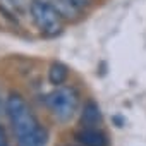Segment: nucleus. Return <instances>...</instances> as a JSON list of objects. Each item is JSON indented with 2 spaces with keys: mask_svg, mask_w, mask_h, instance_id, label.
I'll return each instance as SVG.
<instances>
[{
  "mask_svg": "<svg viewBox=\"0 0 146 146\" xmlns=\"http://www.w3.org/2000/svg\"><path fill=\"white\" fill-rule=\"evenodd\" d=\"M7 4H11L12 7H17V9H23L26 5H29V0H5Z\"/></svg>",
  "mask_w": 146,
  "mask_h": 146,
  "instance_id": "nucleus-8",
  "label": "nucleus"
},
{
  "mask_svg": "<svg viewBox=\"0 0 146 146\" xmlns=\"http://www.w3.org/2000/svg\"><path fill=\"white\" fill-rule=\"evenodd\" d=\"M0 146H9V137H7V132L2 125H0Z\"/></svg>",
  "mask_w": 146,
  "mask_h": 146,
  "instance_id": "nucleus-9",
  "label": "nucleus"
},
{
  "mask_svg": "<svg viewBox=\"0 0 146 146\" xmlns=\"http://www.w3.org/2000/svg\"><path fill=\"white\" fill-rule=\"evenodd\" d=\"M76 139L83 146H108V136L98 127H81Z\"/></svg>",
  "mask_w": 146,
  "mask_h": 146,
  "instance_id": "nucleus-4",
  "label": "nucleus"
},
{
  "mask_svg": "<svg viewBox=\"0 0 146 146\" xmlns=\"http://www.w3.org/2000/svg\"><path fill=\"white\" fill-rule=\"evenodd\" d=\"M81 127H98L102 124V112L95 102H88L81 112Z\"/></svg>",
  "mask_w": 146,
  "mask_h": 146,
  "instance_id": "nucleus-5",
  "label": "nucleus"
},
{
  "mask_svg": "<svg viewBox=\"0 0 146 146\" xmlns=\"http://www.w3.org/2000/svg\"><path fill=\"white\" fill-rule=\"evenodd\" d=\"M69 146H70V144H69ZM81 146H83V144H81Z\"/></svg>",
  "mask_w": 146,
  "mask_h": 146,
  "instance_id": "nucleus-12",
  "label": "nucleus"
},
{
  "mask_svg": "<svg viewBox=\"0 0 146 146\" xmlns=\"http://www.w3.org/2000/svg\"><path fill=\"white\" fill-rule=\"evenodd\" d=\"M70 2L74 4L76 7H79V9H84V7H88L91 4V0H70Z\"/></svg>",
  "mask_w": 146,
  "mask_h": 146,
  "instance_id": "nucleus-10",
  "label": "nucleus"
},
{
  "mask_svg": "<svg viewBox=\"0 0 146 146\" xmlns=\"http://www.w3.org/2000/svg\"><path fill=\"white\" fill-rule=\"evenodd\" d=\"M55 7L60 11V14L64 17H74L81 9L76 7L74 4L70 2V0H55Z\"/></svg>",
  "mask_w": 146,
  "mask_h": 146,
  "instance_id": "nucleus-7",
  "label": "nucleus"
},
{
  "mask_svg": "<svg viewBox=\"0 0 146 146\" xmlns=\"http://www.w3.org/2000/svg\"><path fill=\"white\" fill-rule=\"evenodd\" d=\"M4 108L16 134L17 146H46L48 131L38 122L21 95L11 93L5 100Z\"/></svg>",
  "mask_w": 146,
  "mask_h": 146,
  "instance_id": "nucleus-1",
  "label": "nucleus"
},
{
  "mask_svg": "<svg viewBox=\"0 0 146 146\" xmlns=\"http://www.w3.org/2000/svg\"><path fill=\"white\" fill-rule=\"evenodd\" d=\"M0 112H2V102H0Z\"/></svg>",
  "mask_w": 146,
  "mask_h": 146,
  "instance_id": "nucleus-11",
  "label": "nucleus"
},
{
  "mask_svg": "<svg viewBox=\"0 0 146 146\" xmlns=\"http://www.w3.org/2000/svg\"><path fill=\"white\" fill-rule=\"evenodd\" d=\"M45 105L58 122H69L79 107V95L72 86H55L45 96Z\"/></svg>",
  "mask_w": 146,
  "mask_h": 146,
  "instance_id": "nucleus-2",
  "label": "nucleus"
},
{
  "mask_svg": "<svg viewBox=\"0 0 146 146\" xmlns=\"http://www.w3.org/2000/svg\"><path fill=\"white\" fill-rule=\"evenodd\" d=\"M29 14L36 28L45 36H55L62 31V14L55 7V4L46 0H31Z\"/></svg>",
  "mask_w": 146,
  "mask_h": 146,
  "instance_id": "nucleus-3",
  "label": "nucleus"
},
{
  "mask_svg": "<svg viewBox=\"0 0 146 146\" xmlns=\"http://www.w3.org/2000/svg\"><path fill=\"white\" fill-rule=\"evenodd\" d=\"M69 76V69L62 62H53L48 69V81L53 86H62Z\"/></svg>",
  "mask_w": 146,
  "mask_h": 146,
  "instance_id": "nucleus-6",
  "label": "nucleus"
}]
</instances>
